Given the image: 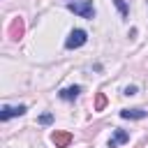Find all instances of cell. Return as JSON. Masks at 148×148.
I'll return each instance as SVG.
<instances>
[{"label":"cell","instance_id":"10","mask_svg":"<svg viewBox=\"0 0 148 148\" xmlns=\"http://www.w3.org/2000/svg\"><path fill=\"white\" fill-rule=\"evenodd\" d=\"M51 120H53V116H51V113H44V116L39 118V123H42V125H49Z\"/></svg>","mask_w":148,"mask_h":148},{"label":"cell","instance_id":"4","mask_svg":"<svg viewBox=\"0 0 148 148\" xmlns=\"http://www.w3.org/2000/svg\"><path fill=\"white\" fill-rule=\"evenodd\" d=\"M127 141H130V134H127L125 130H116L113 136L109 139V148H118V146H123V143H127Z\"/></svg>","mask_w":148,"mask_h":148},{"label":"cell","instance_id":"3","mask_svg":"<svg viewBox=\"0 0 148 148\" xmlns=\"http://www.w3.org/2000/svg\"><path fill=\"white\" fill-rule=\"evenodd\" d=\"M25 111H28L25 104H18V106H9V104H5L2 111H0V120H9V118H14V116H23Z\"/></svg>","mask_w":148,"mask_h":148},{"label":"cell","instance_id":"2","mask_svg":"<svg viewBox=\"0 0 148 148\" xmlns=\"http://www.w3.org/2000/svg\"><path fill=\"white\" fill-rule=\"evenodd\" d=\"M86 42H88V32L81 30V28H74V30L69 32V37L65 39V46H67V49H79V46H83Z\"/></svg>","mask_w":148,"mask_h":148},{"label":"cell","instance_id":"5","mask_svg":"<svg viewBox=\"0 0 148 148\" xmlns=\"http://www.w3.org/2000/svg\"><path fill=\"white\" fill-rule=\"evenodd\" d=\"M53 143H56V148H67L72 143V134L69 132H56L53 134Z\"/></svg>","mask_w":148,"mask_h":148},{"label":"cell","instance_id":"1","mask_svg":"<svg viewBox=\"0 0 148 148\" xmlns=\"http://www.w3.org/2000/svg\"><path fill=\"white\" fill-rule=\"evenodd\" d=\"M67 9L79 14L81 18H92L95 16V7H92V0H74V2H67Z\"/></svg>","mask_w":148,"mask_h":148},{"label":"cell","instance_id":"8","mask_svg":"<svg viewBox=\"0 0 148 148\" xmlns=\"http://www.w3.org/2000/svg\"><path fill=\"white\" fill-rule=\"evenodd\" d=\"M21 32H23V23H21V18H14V23H12V28H9V35H12L14 39H18Z\"/></svg>","mask_w":148,"mask_h":148},{"label":"cell","instance_id":"11","mask_svg":"<svg viewBox=\"0 0 148 148\" xmlns=\"http://www.w3.org/2000/svg\"><path fill=\"white\" fill-rule=\"evenodd\" d=\"M134 92H136L134 86H127V88H125V95H134Z\"/></svg>","mask_w":148,"mask_h":148},{"label":"cell","instance_id":"7","mask_svg":"<svg viewBox=\"0 0 148 148\" xmlns=\"http://www.w3.org/2000/svg\"><path fill=\"white\" fill-rule=\"evenodd\" d=\"M120 118H127V120H141V118H146V111H143V109H123V111H120Z\"/></svg>","mask_w":148,"mask_h":148},{"label":"cell","instance_id":"9","mask_svg":"<svg viewBox=\"0 0 148 148\" xmlns=\"http://www.w3.org/2000/svg\"><path fill=\"white\" fill-rule=\"evenodd\" d=\"M104 106H106V97L99 92V95H97V102H95V111H102Z\"/></svg>","mask_w":148,"mask_h":148},{"label":"cell","instance_id":"6","mask_svg":"<svg viewBox=\"0 0 148 148\" xmlns=\"http://www.w3.org/2000/svg\"><path fill=\"white\" fill-rule=\"evenodd\" d=\"M79 92H81V86H67V88H62L58 95H60V99H76L79 97Z\"/></svg>","mask_w":148,"mask_h":148}]
</instances>
